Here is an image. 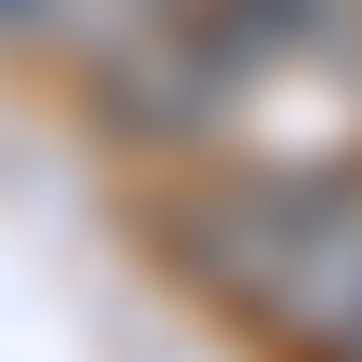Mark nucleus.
I'll use <instances>...</instances> for the list:
<instances>
[{
	"instance_id": "nucleus-1",
	"label": "nucleus",
	"mask_w": 362,
	"mask_h": 362,
	"mask_svg": "<svg viewBox=\"0 0 362 362\" xmlns=\"http://www.w3.org/2000/svg\"><path fill=\"white\" fill-rule=\"evenodd\" d=\"M202 282L269 322L296 362L336 349V322L362 309V161H255L188 215Z\"/></svg>"
},
{
	"instance_id": "nucleus-2",
	"label": "nucleus",
	"mask_w": 362,
	"mask_h": 362,
	"mask_svg": "<svg viewBox=\"0 0 362 362\" xmlns=\"http://www.w3.org/2000/svg\"><path fill=\"white\" fill-rule=\"evenodd\" d=\"M188 0H0V54H67V67H121L134 40H161Z\"/></svg>"
},
{
	"instance_id": "nucleus-3",
	"label": "nucleus",
	"mask_w": 362,
	"mask_h": 362,
	"mask_svg": "<svg viewBox=\"0 0 362 362\" xmlns=\"http://www.w3.org/2000/svg\"><path fill=\"white\" fill-rule=\"evenodd\" d=\"M322 362H362V309H349V322H336V349H322Z\"/></svg>"
}]
</instances>
